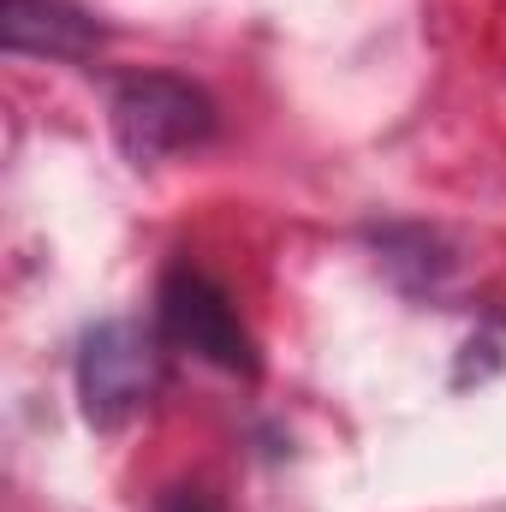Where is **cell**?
I'll return each mask as SVG.
<instances>
[{"label":"cell","mask_w":506,"mask_h":512,"mask_svg":"<svg viewBox=\"0 0 506 512\" xmlns=\"http://www.w3.org/2000/svg\"><path fill=\"white\" fill-rule=\"evenodd\" d=\"M0 36L12 54L90 60L102 42V24L72 0H0Z\"/></svg>","instance_id":"4"},{"label":"cell","mask_w":506,"mask_h":512,"mask_svg":"<svg viewBox=\"0 0 506 512\" xmlns=\"http://www.w3.org/2000/svg\"><path fill=\"white\" fill-rule=\"evenodd\" d=\"M114 137L137 167H155L215 137V102L173 72H143L114 90Z\"/></svg>","instance_id":"1"},{"label":"cell","mask_w":506,"mask_h":512,"mask_svg":"<svg viewBox=\"0 0 506 512\" xmlns=\"http://www.w3.org/2000/svg\"><path fill=\"white\" fill-rule=\"evenodd\" d=\"M161 340L179 352H197L215 370L256 376V346L233 310V298L191 262H173L161 280Z\"/></svg>","instance_id":"2"},{"label":"cell","mask_w":506,"mask_h":512,"mask_svg":"<svg viewBox=\"0 0 506 512\" xmlns=\"http://www.w3.org/2000/svg\"><path fill=\"white\" fill-rule=\"evenodd\" d=\"M161 512H215V507L203 501V489H173V495L161 501Z\"/></svg>","instance_id":"5"},{"label":"cell","mask_w":506,"mask_h":512,"mask_svg":"<svg viewBox=\"0 0 506 512\" xmlns=\"http://www.w3.org/2000/svg\"><path fill=\"white\" fill-rule=\"evenodd\" d=\"M161 382V352L155 340H143L131 322H108L84 340V358H78V393H84V411L90 423L114 429L126 423L137 405H149V393Z\"/></svg>","instance_id":"3"}]
</instances>
